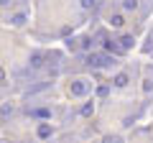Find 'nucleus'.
<instances>
[{
    "mask_svg": "<svg viewBox=\"0 0 153 143\" xmlns=\"http://www.w3.org/2000/svg\"><path fill=\"white\" fill-rule=\"evenodd\" d=\"M82 8H87V10H94V8H100V0H82Z\"/></svg>",
    "mask_w": 153,
    "mask_h": 143,
    "instance_id": "39448f33",
    "label": "nucleus"
},
{
    "mask_svg": "<svg viewBox=\"0 0 153 143\" xmlns=\"http://www.w3.org/2000/svg\"><path fill=\"white\" fill-rule=\"evenodd\" d=\"M92 110H94V105H92V102H87V105L82 107V115H92Z\"/></svg>",
    "mask_w": 153,
    "mask_h": 143,
    "instance_id": "9b49d317",
    "label": "nucleus"
},
{
    "mask_svg": "<svg viewBox=\"0 0 153 143\" xmlns=\"http://www.w3.org/2000/svg\"><path fill=\"white\" fill-rule=\"evenodd\" d=\"M33 66H41V54H33Z\"/></svg>",
    "mask_w": 153,
    "mask_h": 143,
    "instance_id": "f8f14e48",
    "label": "nucleus"
},
{
    "mask_svg": "<svg viewBox=\"0 0 153 143\" xmlns=\"http://www.w3.org/2000/svg\"><path fill=\"white\" fill-rule=\"evenodd\" d=\"M89 92V84L84 82V79H76V82H71V95L74 97H82V95Z\"/></svg>",
    "mask_w": 153,
    "mask_h": 143,
    "instance_id": "f03ea898",
    "label": "nucleus"
},
{
    "mask_svg": "<svg viewBox=\"0 0 153 143\" xmlns=\"http://www.w3.org/2000/svg\"><path fill=\"white\" fill-rule=\"evenodd\" d=\"M123 8H125V10H135V8H138V0H123Z\"/></svg>",
    "mask_w": 153,
    "mask_h": 143,
    "instance_id": "6e6552de",
    "label": "nucleus"
},
{
    "mask_svg": "<svg viewBox=\"0 0 153 143\" xmlns=\"http://www.w3.org/2000/svg\"><path fill=\"white\" fill-rule=\"evenodd\" d=\"M87 64L89 66H107V64H112V59L105 56V54H89L87 56Z\"/></svg>",
    "mask_w": 153,
    "mask_h": 143,
    "instance_id": "f257e3e1",
    "label": "nucleus"
},
{
    "mask_svg": "<svg viewBox=\"0 0 153 143\" xmlns=\"http://www.w3.org/2000/svg\"><path fill=\"white\" fill-rule=\"evenodd\" d=\"M38 136H41V138H49L51 136V125H46V123H44V125H38Z\"/></svg>",
    "mask_w": 153,
    "mask_h": 143,
    "instance_id": "423d86ee",
    "label": "nucleus"
},
{
    "mask_svg": "<svg viewBox=\"0 0 153 143\" xmlns=\"http://www.w3.org/2000/svg\"><path fill=\"white\" fill-rule=\"evenodd\" d=\"M8 3H10V0H0V5H8Z\"/></svg>",
    "mask_w": 153,
    "mask_h": 143,
    "instance_id": "ddd939ff",
    "label": "nucleus"
},
{
    "mask_svg": "<svg viewBox=\"0 0 153 143\" xmlns=\"http://www.w3.org/2000/svg\"><path fill=\"white\" fill-rule=\"evenodd\" d=\"M123 23H125V21H123V16H110V26H115V28H120Z\"/></svg>",
    "mask_w": 153,
    "mask_h": 143,
    "instance_id": "0eeeda50",
    "label": "nucleus"
},
{
    "mask_svg": "<svg viewBox=\"0 0 153 143\" xmlns=\"http://www.w3.org/2000/svg\"><path fill=\"white\" fill-rule=\"evenodd\" d=\"M13 23H16V26H23V23H26V16H23V13H18V16H13Z\"/></svg>",
    "mask_w": 153,
    "mask_h": 143,
    "instance_id": "9d476101",
    "label": "nucleus"
},
{
    "mask_svg": "<svg viewBox=\"0 0 153 143\" xmlns=\"http://www.w3.org/2000/svg\"><path fill=\"white\" fill-rule=\"evenodd\" d=\"M115 84H117V87H125L128 84V74H117V77H115Z\"/></svg>",
    "mask_w": 153,
    "mask_h": 143,
    "instance_id": "1a4fd4ad",
    "label": "nucleus"
},
{
    "mask_svg": "<svg viewBox=\"0 0 153 143\" xmlns=\"http://www.w3.org/2000/svg\"><path fill=\"white\" fill-rule=\"evenodd\" d=\"M117 41H120V49H123V51H125V49H130V46H133V36H128V33H125V36H120Z\"/></svg>",
    "mask_w": 153,
    "mask_h": 143,
    "instance_id": "7ed1b4c3",
    "label": "nucleus"
},
{
    "mask_svg": "<svg viewBox=\"0 0 153 143\" xmlns=\"http://www.w3.org/2000/svg\"><path fill=\"white\" fill-rule=\"evenodd\" d=\"M105 49H107V51H112V54H123L120 44H115V41H107V44H105Z\"/></svg>",
    "mask_w": 153,
    "mask_h": 143,
    "instance_id": "20e7f679",
    "label": "nucleus"
}]
</instances>
